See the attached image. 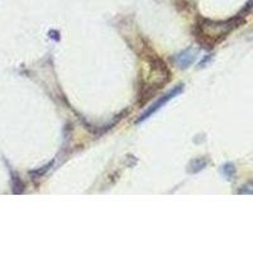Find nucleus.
I'll list each match as a JSON object with an SVG mask.
<instances>
[{"label":"nucleus","mask_w":253,"mask_h":253,"mask_svg":"<svg viewBox=\"0 0 253 253\" xmlns=\"http://www.w3.org/2000/svg\"><path fill=\"white\" fill-rule=\"evenodd\" d=\"M182 89H184V87H182L181 85H180V86H178V87H176V89H173L172 91H170V92H169V94H167V95H165V96H162V98L160 99V100L156 101V103L153 104L152 107H151L150 109L147 110V112L144 113L143 115H142L141 118L138 119V122H137V123H141L142 121H144V119H147V118H148V117H151V115H152L153 113H156V112H157L158 109H160V108L164 107L165 104H166L167 101L170 100L171 98H175L176 95L180 94V92L182 91Z\"/></svg>","instance_id":"obj_1"}]
</instances>
